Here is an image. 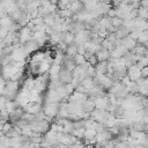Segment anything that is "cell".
Listing matches in <instances>:
<instances>
[{
    "instance_id": "9a60e30c",
    "label": "cell",
    "mask_w": 148,
    "mask_h": 148,
    "mask_svg": "<svg viewBox=\"0 0 148 148\" xmlns=\"http://www.w3.org/2000/svg\"><path fill=\"white\" fill-rule=\"evenodd\" d=\"M86 51H87V46H86V44H79V45H77V53H80V54H84Z\"/></svg>"
},
{
    "instance_id": "30bf717a",
    "label": "cell",
    "mask_w": 148,
    "mask_h": 148,
    "mask_svg": "<svg viewBox=\"0 0 148 148\" xmlns=\"http://www.w3.org/2000/svg\"><path fill=\"white\" fill-rule=\"evenodd\" d=\"M60 65H57V64H54V65H52L51 67H50V77L51 79H57L58 77V74H59V72H60Z\"/></svg>"
},
{
    "instance_id": "7a4b0ae2",
    "label": "cell",
    "mask_w": 148,
    "mask_h": 148,
    "mask_svg": "<svg viewBox=\"0 0 148 148\" xmlns=\"http://www.w3.org/2000/svg\"><path fill=\"white\" fill-rule=\"evenodd\" d=\"M126 75L132 80V81H135L138 77L141 76V68H139L135 64L134 65H131L127 67V73Z\"/></svg>"
},
{
    "instance_id": "5b68a950",
    "label": "cell",
    "mask_w": 148,
    "mask_h": 148,
    "mask_svg": "<svg viewBox=\"0 0 148 148\" xmlns=\"http://www.w3.org/2000/svg\"><path fill=\"white\" fill-rule=\"evenodd\" d=\"M128 35H130V30H128V28H127L124 23L114 30V36H116V38H118V39H124V38L127 37Z\"/></svg>"
},
{
    "instance_id": "4fadbf2b",
    "label": "cell",
    "mask_w": 148,
    "mask_h": 148,
    "mask_svg": "<svg viewBox=\"0 0 148 148\" xmlns=\"http://www.w3.org/2000/svg\"><path fill=\"white\" fill-rule=\"evenodd\" d=\"M123 23H124V20H123V18H120V17H118V16L111 17V24H112L116 29H117L118 27H120Z\"/></svg>"
},
{
    "instance_id": "2e32d148",
    "label": "cell",
    "mask_w": 148,
    "mask_h": 148,
    "mask_svg": "<svg viewBox=\"0 0 148 148\" xmlns=\"http://www.w3.org/2000/svg\"><path fill=\"white\" fill-rule=\"evenodd\" d=\"M141 75L142 76H148V66H145L143 68H141Z\"/></svg>"
},
{
    "instance_id": "8fae6325",
    "label": "cell",
    "mask_w": 148,
    "mask_h": 148,
    "mask_svg": "<svg viewBox=\"0 0 148 148\" xmlns=\"http://www.w3.org/2000/svg\"><path fill=\"white\" fill-rule=\"evenodd\" d=\"M81 84L87 88V89H91L94 86H92V77H89V76H86L82 81H81Z\"/></svg>"
},
{
    "instance_id": "e0dca14e",
    "label": "cell",
    "mask_w": 148,
    "mask_h": 148,
    "mask_svg": "<svg viewBox=\"0 0 148 148\" xmlns=\"http://www.w3.org/2000/svg\"><path fill=\"white\" fill-rule=\"evenodd\" d=\"M140 6L145 7V8H148V0H140Z\"/></svg>"
},
{
    "instance_id": "ac0fdd59",
    "label": "cell",
    "mask_w": 148,
    "mask_h": 148,
    "mask_svg": "<svg viewBox=\"0 0 148 148\" xmlns=\"http://www.w3.org/2000/svg\"><path fill=\"white\" fill-rule=\"evenodd\" d=\"M80 1H81L82 3H84V2H86V1H88V0H80Z\"/></svg>"
},
{
    "instance_id": "3957f363",
    "label": "cell",
    "mask_w": 148,
    "mask_h": 148,
    "mask_svg": "<svg viewBox=\"0 0 148 148\" xmlns=\"http://www.w3.org/2000/svg\"><path fill=\"white\" fill-rule=\"evenodd\" d=\"M81 108H82V111L84 113H89L95 109V98L92 97H88L87 99H84L81 104Z\"/></svg>"
},
{
    "instance_id": "9c48e42d",
    "label": "cell",
    "mask_w": 148,
    "mask_h": 148,
    "mask_svg": "<svg viewBox=\"0 0 148 148\" xmlns=\"http://www.w3.org/2000/svg\"><path fill=\"white\" fill-rule=\"evenodd\" d=\"M139 89H140V87L135 83V81H131L127 84V92L131 94V95H138L139 94Z\"/></svg>"
},
{
    "instance_id": "6da1fadb",
    "label": "cell",
    "mask_w": 148,
    "mask_h": 148,
    "mask_svg": "<svg viewBox=\"0 0 148 148\" xmlns=\"http://www.w3.org/2000/svg\"><path fill=\"white\" fill-rule=\"evenodd\" d=\"M58 79L60 80V82L62 84H67L71 83L73 80V72L69 69H65V68H60V72L58 74Z\"/></svg>"
},
{
    "instance_id": "5bb4252c",
    "label": "cell",
    "mask_w": 148,
    "mask_h": 148,
    "mask_svg": "<svg viewBox=\"0 0 148 148\" xmlns=\"http://www.w3.org/2000/svg\"><path fill=\"white\" fill-rule=\"evenodd\" d=\"M84 61H86V58H84L83 54L76 53V54L74 56V62H75V65H81V64H83Z\"/></svg>"
},
{
    "instance_id": "8992f818",
    "label": "cell",
    "mask_w": 148,
    "mask_h": 148,
    "mask_svg": "<svg viewBox=\"0 0 148 148\" xmlns=\"http://www.w3.org/2000/svg\"><path fill=\"white\" fill-rule=\"evenodd\" d=\"M108 68H109V62L108 61H98L95 65V69H96V75H103L108 73Z\"/></svg>"
},
{
    "instance_id": "277c9868",
    "label": "cell",
    "mask_w": 148,
    "mask_h": 148,
    "mask_svg": "<svg viewBox=\"0 0 148 148\" xmlns=\"http://www.w3.org/2000/svg\"><path fill=\"white\" fill-rule=\"evenodd\" d=\"M95 54H96L98 61H108V60L111 58V52H110L108 49L103 47V46H102Z\"/></svg>"
},
{
    "instance_id": "52a82bcc",
    "label": "cell",
    "mask_w": 148,
    "mask_h": 148,
    "mask_svg": "<svg viewBox=\"0 0 148 148\" xmlns=\"http://www.w3.org/2000/svg\"><path fill=\"white\" fill-rule=\"evenodd\" d=\"M126 52H127V49L123 45H119V46H116L111 51V57L112 58H121Z\"/></svg>"
},
{
    "instance_id": "ba28073f",
    "label": "cell",
    "mask_w": 148,
    "mask_h": 148,
    "mask_svg": "<svg viewBox=\"0 0 148 148\" xmlns=\"http://www.w3.org/2000/svg\"><path fill=\"white\" fill-rule=\"evenodd\" d=\"M77 45H79V43H77V42L74 39L72 43L67 44V47H66L65 53L71 54V56H75V54L77 53Z\"/></svg>"
},
{
    "instance_id": "7c38bea8",
    "label": "cell",
    "mask_w": 148,
    "mask_h": 148,
    "mask_svg": "<svg viewBox=\"0 0 148 148\" xmlns=\"http://www.w3.org/2000/svg\"><path fill=\"white\" fill-rule=\"evenodd\" d=\"M138 16L143 18V20H147L148 18V8H145V7H139L138 8Z\"/></svg>"
}]
</instances>
